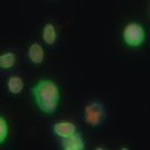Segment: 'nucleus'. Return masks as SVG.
I'll use <instances>...</instances> for the list:
<instances>
[{
  "mask_svg": "<svg viewBox=\"0 0 150 150\" xmlns=\"http://www.w3.org/2000/svg\"><path fill=\"white\" fill-rule=\"evenodd\" d=\"M28 56L33 64L39 65L44 62V49L38 43H33L28 50Z\"/></svg>",
  "mask_w": 150,
  "mask_h": 150,
  "instance_id": "nucleus-6",
  "label": "nucleus"
},
{
  "mask_svg": "<svg viewBox=\"0 0 150 150\" xmlns=\"http://www.w3.org/2000/svg\"><path fill=\"white\" fill-rule=\"evenodd\" d=\"M145 38L146 34H145L144 28L138 23H129L123 30V40L130 48L142 46L145 41Z\"/></svg>",
  "mask_w": 150,
  "mask_h": 150,
  "instance_id": "nucleus-2",
  "label": "nucleus"
},
{
  "mask_svg": "<svg viewBox=\"0 0 150 150\" xmlns=\"http://www.w3.org/2000/svg\"><path fill=\"white\" fill-rule=\"evenodd\" d=\"M56 38H58V35H56L55 26L51 23H46L43 28V40L45 41V44L53 45L56 41Z\"/></svg>",
  "mask_w": 150,
  "mask_h": 150,
  "instance_id": "nucleus-8",
  "label": "nucleus"
},
{
  "mask_svg": "<svg viewBox=\"0 0 150 150\" xmlns=\"http://www.w3.org/2000/svg\"><path fill=\"white\" fill-rule=\"evenodd\" d=\"M76 131H78L76 125L70 123V121H59V123H55L53 125V133L62 139L70 137Z\"/></svg>",
  "mask_w": 150,
  "mask_h": 150,
  "instance_id": "nucleus-4",
  "label": "nucleus"
},
{
  "mask_svg": "<svg viewBox=\"0 0 150 150\" xmlns=\"http://www.w3.org/2000/svg\"><path fill=\"white\" fill-rule=\"evenodd\" d=\"M8 134H9L8 123H6V120L4 119L3 116H0V144H3L6 140Z\"/></svg>",
  "mask_w": 150,
  "mask_h": 150,
  "instance_id": "nucleus-10",
  "label": "nucleus"
},
{
  "mask_svg": "<svg viewBox=\"0 0 150 150\" xmlns=\"http://www.w3.org/2000/svg\"><path fill=\"white\" fill-rule=\"evenodd\" d=\"M16 62V56L11 51L0 54V68L1 69H10L14 67Z\"/></svg>",
  "mask_w": 150,
  "mask_h": 150,
  "instance_id": "nucleus-9",
  "label": "nucleus"
},
{
  "mask_svg": "<svg viewBox=\"0 0 150 150\" xmlns=\"http://www.w3.org/2000/svg\"><path fill=\"white\" fill-rule=\"evenodd\" d=\"M8 90L10 94L13 95H18V94H20L23 91V89H24V81H23V79L20 76H11L9 78L8 80Z\"/></svg>",
  "mask_w": 150,
  "mask_h": 150,
  "instance_id": "nucleus-7",
  "label": "nucleus"
},
{
  "mask_svg": "<svg viewBox=\"0 0 150 150\" xmlns=\"http://www.w3.org/2000/svg\"><path fill=\"white\" fill-rule=\"evenodd\" d=\"M84 119L91 126H99L106 119V110L100 101H91L84 110Z\"/></svg>",
  "mask_w": 150,
  "mask_h": 150,
  "instance_id": "nucleus-3",
  "label": "nucleus"
},
{
  "mask_svg": "<svg viewBox=\"0 0 150 150\" xmlns=\"http://www.w3.org/2000/svg\"><path fill=\"white\" fill-rule=\"evenodd\" d=\"M62 148L65 150H84L85 149V142H84L80 134L75 133L62 140Z\"/></svg>",
  "mask_w": 150,
  "mask_h": 150,
  "instance_id": "nucleus-5",
  "label": "nucleus"
},
{
  "mask_svg": "<svg viewBox=\"0 0 150 150\" xmlns=\"http://www.w3.org/2000/svg\"><path fill=\"white\" fill-rule=\"evenodd\" d=\"M33 96L38 108L44 114L51 115L58 109L60 100V91L58 85L51 80H40L31 89Z\"/></svg>",
  "mask_w": 150,
  "mask_h": 150,
  "instance_id": "nucleus-1",
  "label": "nucleus"
}]
</instances>
